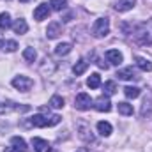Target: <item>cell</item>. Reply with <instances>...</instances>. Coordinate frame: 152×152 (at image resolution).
<instances>
[{
    "instance_id": "obj_16",
    "label": "cell",
    "mask_w": 152,
    "mask_h": 152,
    "mask_svg": "<svg viewBox=\"0 0 152 152\" xmlns=\"http://www.w3.org/2000/svg\"><path fill=\"white\" fill-rule=\"evenodd\" d=\"M12 30L16 32V34H27V30H28V25H27V21L23 20V18H20V20H16L14 23H12Z\"/></svg>"
},
{
    "instance_id": "obj_7",
    "label": "cell",
    "mask_w": 152,
    "mask_h": 152,
    "mask_svg": "<svg viewBox=\"0 0 152 152\" xmlns=\"http://www.w3.org/2000/svg\"><path fill=\"white\" fill-rule=\"evenodd\" d=\"M50 5L48 4H39L37 7L34 9V18L37 20V21H42V20H46L48 16H50Z\"/></svg>"
},
{
    "instance_id": "obj_2",
    "label": "cell",
    "mask_w": 152,
    "mask_h": 152,
    "mask_svg": "<svg viewBox=\"0 0 152 152\" xmlns=\"http://www.w3.org/2000/svg\"><path fill=\"white\" fill-rule=\"evenodd\" d=\"M110 34V20L108 18H97L92 25V36L97 39L106 37Z\"/></svg>"
},
{
    "instance_id": "obj_24",
    "label": "cell",
    "mask_w": 152,
    "mask_h": 152,
    "mask_svg": "<svg viewBox=\"0 0 152 152\" xmlns=\"http://www.w3.org/2000/svg\"><path fill=\"white\" fill-rule=\"evenodd\" d=\"M118 113L120 115H126V117H129V115H133V106L129 104V103H118Z\"/></svg>"
},
{
    "instance_id": "obj_33",
    "label": "cell",
    "mask_w": 152,
    "mask_h": 152,
    "mask_svg": "<svg viewBox=\"0 0 152 152\" xmlns=\"http://www.w3.org/2000/svg\"><path fill=\"white\" fill-rule=\"evenodd\" d=\"M2 44H4V42H2V37H0V46H2Z\"/></svg>"
},
{
    "instance_id": "obj_17",
    "label": "cell",
    "mask_w": 152,
    "mask_h": 152,
    "mask_svg": "<svg viewBox=\"0 0 152 152\" xmlns=\"http://www.w3.org/2000/svg\"><path fill=\"white\" fill-rule=\"evenodd\" d=\"M11 143H12V147H14L16 151H20V152H27L28 151L27 142H25L23 138H20V136H12V138H11Z\"/></svg>"
},
{
    "instance_id": "obj_14",
    "label": "cell",
    "mask_w": 152,
    "mask_h": 152,
    "mask_svg": "<svg viewBox=\"0 0 152 152\" xmlns=\"http://www.w3.org/2000/svg\"><path fill=\"white\" fill-rule=\"evenodd\" d=\"M32 145H34L36 152H51L50 143H48L46 140H42V138H34V140H32Z\"/></svg>"
},
{
    "instance_id": "obj_29",
    "label": "cell",
    "mask_w": 152,
    "mask_h": 152,
    "mask_svg": "<svg viewBox=\"0 0 152 152\" xmlns=\"http://www.w3.org/2000/svg\"><path fill=\"white\" fill-rule=\"evenodd\" d=\"M4 50L5 51H9V53H12V51H16L18 50V42L16 41H4Z\"/></svg>"
},
{
    "instance_id": "obj_10",
    "label": "cell",
    "mask_w": 152,
    "mask_h": 152,
    "mask_svg": "<svg viewBox=\"0 0 152 152\" xmlns=\"http://www.w3.org/2000/svg\"><path fill=\"white\" fill-rule=\"evenodd\" d=\"M78 129H80V138L83 140V142H87V143H90V142H94V136H92V131H90V127L85 124V122H80V126H78Z\"/></svg>"
},
{
    "instance_id": "obj_27",
    "label": "cell",
    "mask_w": 152,
    "mask_h": 152,
    "mask_svg": "<svg viewBox=\"0 0 152 152\" xmlns=\"http://www.w3.org/2000/svg\"><path fill=\"white\" fill-rule=\"evenodd\" d=\"M50 106H51V108H57V110H58V108H64V99H62L60 96H53V97L50 99Z\"/></svg>"
},
{
    "instance_id": "obj_26",
    "label": "cell",
    "mask_w": 152,
    "mask_h": 152,
    "mask_svg": "<svg viewBox=\"0 0 152 152\" xmlns=\"http://www.w3.org/2000/svg\"><path fill=\"white\" fill-rule=\"evenodd\" d=\"M36 57H37V53H36L34 48H25V51H23V58H25L27 62H34Z\"/></svg>"
},
{
    "instance_id": "obj_12",
    "label": "cell",
    "mask_w": 152,
    "mask_h": 152,
    "mask_svg": "<svg viewBox=\"0 0 152 152\" xmlns=\"http://www.w3.org/2000/svg\"><path fill=\"white\" fill-rule=\"evenodd\" d=\"M152 115V92H147L145 99H143V104H142V117H151Z\"/></svg>"
},
{
    "instance_id": "obj_28",
    "label": "cell",
    "mask_w": 152,
    "mask_h": 152,
    "mask_svg": "<svg viewBox=\"0 0 152 152\" xmlns=\"http://www.w3.org/2000/svg\"><path fill=\"white\" fill-rule=\"evenodd\" d=\"M103 88H104V94H106V96H113L115 92H117V85H115V81H106Z\"/></svg>"
},
{
    "instance_id": "obj_22",
    "label": "cell",
    "mask_w": 152,
    "mask_h": 152,
    "mask_svg": "<svg viewBox=\"0 0 152 152\" xmlns=\"http://www.w3.org/2000/svg\"><path fill=\"white\" fill-rule=\"evenodd\" d=\"M9 27H12L11 16H9V12H2V14H0V28H2V30H7Z\"/></svg>"
},
{
    "instance_id": "obj_19",
    "label": "cell",
    "mask_w": 152,
    "mask_h": 152,
    "mask_svg": "<svg viewBox=\"0 0 152 152\" xmlns=\"http://www.w3.org/2000/svg\"><path fill=\"white\" fill-rule=\"evenodd\" d=\"M71 50H73V44H71V42H60V44L55 48V55L64 57V55L71 53Z\"/></svg>"
},
{
    "instance_id": "obj_3",
    "label": "cell",
    "mask_w": 152,
    "mask_h": 152,
    "mask_svg": "<svg viewBox=\"0 0 152 152\" xmlns=\"http://www.w3.org/2000/svg\"><path fill=\"white\" fill-rule=\"evenodd\" d=\"M32 85H34V80L28 78V76H25V75H20V76H16V78L12 80V87L18 88V90H21V92L30 90Z\"/></svg>"
},
{
    "instance_id": "obj_15",
    "label": "cell",
    "mask_w": 152,
    "mask_h": 152,
    "mask_svg": "<svg viewBox=\"0 0 152 152\" xmlns=\"http://www.w3.org/2000/svg\"><path fill=\"white\" fill-rule=\"evenodd\" d=\"M134 60H136L138 69H142V71H145V73H151L152 71V62L149 58H145V57H136Z\"/></svg>"
},
{
    "instance_id": "obj_6",
    "label": "cell",
    "mask_w": 152,
    "mask_h": 152,
    "mask_svg": "<svg viewBox=\"0 0 152 152\" xmlns=\"http://www.w3.org/2000/svg\"><path fill=\"white\" fill-rule=\"evenodd\" d=\"M94 108H96L97 112H104V113H108V112L112 110V103H110L108 97L101 96V97H97V99L94 101Z\"/></svg>"
},
{
    "instance_id": "obj_13",
    "label": "cell",
    "mask_w": 152,
    "mask_h": 152,
    "mask_svg": "<svg viewBox=\"0 0 152 152\" xmlns=\"http://www.w3.org/2000/svg\"><path fill=\"white\" fill-rule=\"evenodd\" d=\"M106 58H108V62L113 64V66L122 64V60H124V57H122V53H120L118 50H108V51H106Z\"/></svg>"
},
{
    "instance_id": "obj_4",
    "label": "cell",
    "mask_w": 152,
    "mask_h": 152,
    "mask_svg": "<svg viewBox=\"0 0 152 152\" xmlns=\"http://www.w3.org/2000/svg\"><path fill=\"white\" fill-rule=\"evenodd\" d=\"M75 106L78 108V110H88V108L92 106V99H90V96L85 94V92L78 94L76 99H75Z\"/></svg>"
},
{
    "instance_id": "obj_5",
    "label": "cell",
    "mask_w": 152,
    "mask_h": 152,
    "mask_svg": "<svg viewBox=\"0 0 152 152\" xmlns=\"http://www.w3.org/2000/svg\"><path fill=\"white\" fill-rule=\"evenodd\" d=\"M134 39L140 46H151L152 44V32L149 30H138L134 34Z\"/></svg>"
},
{
    "instance_id": "obj_9",
    "label": "cell",
    "mask_w": 152,
    "mask_h": 152,
    "mask_svg": "<svg viewBox=\"0 0 152 152\" xmlns=\"http://www.w3.org/2000/svg\"><path fill=\"white\" fill-rule=\"evenodd\" d=\"M134 4H136V0H115L113 7L118 12H126V11H131L134 7Z\"/></svg>"
},
{
    "instance_id": "obj_8",
    "label": "cell",
    "mask_w": 152,
    "mask_h": 152,
    "mask_svg": "<svg viewBox=\"0 0 152 152\" xmlns=\"http://www.w3.org/2000/svg\"><path fill=\"white\" fill-rule=\"evenodd\" d=\"M62 34V25L58 21H51L46 28V37L48 39H57L58 36Z\"/></svg>"
},
{
    "instance_id": "obj_21",
    "label": "cell",
    "mask_w": 152,
    "mask_h": 152,
    "mask_svg": "<svg viewBox=\"0 0 152 152\" xmlns=\"http://www.w3.org/2000/svg\"><path fill=\"white\" fill-rule=\"evenodd\" d=\"M87 67H88V62H87V60H78L75 64V67H73V73H75L76 76H80L87 71Z\"/></svg>"
},
{
    "instance_id": "obj_25",
    "label": "cell",
    "mask_w": 152,
    "mask_h": 152,
    "mask_svg": "<svg viewBox=\"0 0 152 152\" xmlns=\"http://www.w3.org/2000/svg\"><path fill=\"white\" fill-rule=\"evenodd\" d=\"M124 94H126V97H129V99H136V97L140 96V88H138V87H126V88H124Z\"/></svg>"
},
{
    "instance_id": "obj_30",
    "label": "cell",
    "mask_w": 152,
    "mask_h": 152,
    "mask_svg": "<svg viewBox=\"0 0 152 152\" xmlns=\"http://www.w3.org/2000/svg\"><path fill=\"white\" fill-rule=\"evenodd\" d=\"M14 106H12V103H0V113H5V112H9V110H12Z\"/></svg>"
},
{
    "instance_id": "obj_11",
    "label": "cell",
    "mask_w": 152,
    "mask_h": 152,
    "mask_svg": "<svg viewBox=\"0 0 152 152\" xmlns=\"http://www.w3.org/2000/svg\"><path fill=\"white\" fill-rule=\"evenodd\" d=\"M117 76H118V80H124V81L138 80V76H136V73H134V69H133V67H124V69L117 71Z\"/></svg>"
},
{
    "instance_id": "obj_20",
    "label": "cell",
    "mask_w": 152,
    "mask_h": 152,
    "mask_svg": "<svg viewBox=\"0 0 152 152\" xmlns=\"http://www.w3.org/2000/svg\"><path fill=\"white\" fill-rule=\"evenodd\" d=\"M87 87H88V88H99V87H101V76L97 75V73L90 75L88 80H87Z\"/></svg>"
},
{
    "instance_id": "obj_23",
    "label": "cell",
    "mask_w": 152,
    "mask_h": 152,
    "mask_svg": "<svg viewBox=\"0 0 152 152\" xmlns=\"http://www.w3.org/2000/svg\"><path fill=\"white\" fill-rule=\"evenodd\" d=\"M50 7L53 11H64L67 7V0H50Z\"/></svg>"
},
{
    "instance_id": "obj_18",
    "label": "cell",
    "mask_w": 152,
    "mask_h": 152,
    "mask_svg": "<svg viewBox=\"0 0 152 152\" xmlns=\"http://www.w3.org/2000/svg\"><path fill=\"white\" fill-rule=\"evenodd\" d=\"M97 131H99V134H101V136H110V134H112V131H113V127H112V124H110V122L101 120V122H97Z\"/></svg>"
},
{
    "instance_id": "obj_31",
    "label": "cell",
    "mask_w": 152,
    "mask_h": 152,
    "mask_svg": "<svg viewBox=\"0 0 152 152\" xmlns=\"http://www.w3.org/2000/svg\"><path fill=\"white\" fill-rule=\"evenodd\" d=\"M4 152H20V151H16L14 147H7V149H5V151H4Z\"/></svg>"
},
{
    "instance_id": "obj_32",
    "label": "cell",
    "mask_w": 152,
    "mask_h": 152,
    "mask_svg": "<svg viewBox=\"0 0 152 152\" xmlns=\"http://www.w3.org/2000/svg\"><path fill=\"white\" fill-rule=\"evenodd\" d=\"M20 2H23V4H27V2H30V0H20Z\"/></svg>"
},
{
    "instance_id": "obj_1",
    "label": "cell",
    "mask_w": 152,
    "mask_h": 152,
    "mask_svg": "<svg viewBox=\"0 0 152 152\" xmlns=\"http://www.w3.org/2000/svg\"><path fill=\"white\" fill-rule=\"evenodd\" d=\"M60 115H51V117H44V115H34L30 117V126L34 127H46V126H57L60 122Z\"/></svg>"
}]
</instances>
